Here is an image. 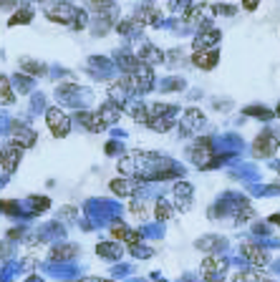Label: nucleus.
Returning <instances> with one entry per match:
<instances>
[{"label":"nucleus","instance_id":"obj_1","mask_svg":"<svg viewBox=\"0 0 280 282\" xmlns=\"http://www.w3.org/2000/svg\"><path fill=\"white\" fill-rule=\"evenodd\" d=\"M122 83L126 86V91H131V94H147V91H152V86H154V71H152L149 63L139 61V66H136L134 71L124 73Z\"/></svg>","mask_w":280,"mask_h":282},{"label":"nucleus","instance_id":"obj_2","mask_svg":"<svg viewBox=\"0 0 280 282\" xmlns=\"http://www.w3.org/2000/svg\"><path fill=\"white\" fill-rule=\"evenodd\" d=\"M48 20L61 23V26H71V28H84V13H78L73 5L68 3H53L46 8Z\"/></svg>","mask_w":280,"mask_h":282},{"label":"nucleus","instance_id":"obj_3","mask_svg":"<svg viewBox=\"0 0 280 282\" xmlns=\"http://www.w3.org/2000/svg\"><path fill=\"white\" fill-rule=\"evenodd\" d=\"M215 15H217V13H215V5H210V3L189 5L185 13H182L185 23H189V26H199V28H210V23H212Z\"/></svg>","mask_w":280,"mask_h":282},{"label":"nucleus","instance_id":"obj_4","mask_svg":"<svg viewBox=\"0 0 280 282\" xmlns=\"http://www.w3.org/2000/svg\"><path fill=\"white\" fill-rule=\"evenodd\" d=\"M46 124L51 128V134L58 136V139L68 136V131H71V119H68V114L61 111L58 106H53V109L46 111Z\"/></svg>","mask_w":280,"mask_h":282},{"label":"nucleus","instance_id":"obj_5","mask_svg":"<svg viewBox=\"0 0 280 282\" xmlns=\"http://www.w3.org/2000/svg\"><path fill=\"white\" fill-rule=\"evenodd\" d=\"M189 157L192 161L197 164V166H202V169H207L212 161H215V151H212V141L210 139H202V141H197L194 144V149L189 151Z\"/></svg>","mask_w":280,"mask_h":282},{"label":"nucleus","instance_id":"obj_6","mask_svg":"<svg viewBox=\"0 0 280 282\" xmlns=\"http://www.w3.org/2000/svg\"><path fill=\"white\" fill-rule=\"evenodd\" d=\"M21 159H23V149H21L18 144H5V146H0V166H3L8 174L18 169Z\"/></svg>","mask_w":280,"mask_h":282},{"label":"nucleus","instance_id":"obj_7","mask_svg":"<svg viewBox=\"0 0 280 282\" xmlns=\"http://www.w3.org/2000/svg\"><path fill=\"white\" fill-rule=\"evenodd\" d=\"M278 146H280L278 136H275V131H270V128H265V131L255 139V154H257V157H273Z\"/></svg>","mask_w":280,"mask_h":282},{"label":"nucleus","instance_id":"obj_8","mask_svg":"<svg viewBox=\"0 0 280 282\" xmlns=\"http://www.w3.org/2000/svg\"><path fill=\"white\" fill-rule=\"evenodd\" d=\"M10 136H13V144H18L21 149H31L33 144L38 141V134L23 124H13L10 126Z\"/></svg>","mask_w":280,"mask_h":282},{"label":"nucleus","instance_id":"obj_9","mask_svg":"<svg viewBox=\"0 0 280 282\" xmlns=\"http://www.w3.org/2000/svg\"><path fill=\"white\" fill-rule=\"evenodd\" d=\"M111 191L119 194V197H134L139 189H142V179H134V177H122V179H111Z\"/></svg>","mask_w":280,"mask_h":282},{"label":"nucleus","instance_id":"obj_10","mask_svg":"<svg viewBox=\"0 0 280 282\" xmlns=\"http://www.w3.org/2000/svg\"><path fill=\"white\" fill-rule=\"evenodd\" d=\"M219 63V51L217 48H207V51H194L192 53V66L202 68V71H212Z\"/></svg>","mask_w":280,"mask_h":282},{"label":"nucleus","instance_id":"obj_11","mask_svg":"<svg viewBox=\"0 0 280 282\" xmlns=\"http://www.w3.org/2000/svg\"><path fill=\"white\" fill-rule=\"evenodd\" d=\"M219 38H222V33L217 28H202V31L197 33V38L192 40V46H194V51H207V48H215L217 46Z\"/></svg>","mask_w":280,"mask_h":282},{"label":"nucleus","instance_id":"obj_12","mask_svg":"<svg viewBox=\"0 0 280 282\" xmlns=\"http://www.w3.org/2000/svg\"><path fill=\"white\" fill-rule=\"evenodd\" d=\"M182 131L185 134H197L202 126H205V116L199 114V109H187L185 114H182Z\"/></svg>","mask_w":280,"mask_h":282},{"label":"nucleus","instance_id":"obj_13","mask_svg":"<svg viewBox=\"0 0 280 282\" xmlns=\"http://www.w3.org/2000/svg\"><path fill=\"white\" fill-rule=\"evenodd\" d=\"M111 237H114V240H122L126 245H139V242H142V234H139L136 229H129L122 222H116V224L111 227Z\"/></svg>","mask_w":280,"mask_h":282},{"label":"nucleus","instance_id":"obj_14","mask_svg":"<svg viewBox=\"0 0 280 282\" xmlns=\"http://www.w3.org/2000/svg\"><path fill=\"white\" fill-rule=\"evenodd\" d=\"M243 257L248 262H252L255 267H268L270 265V254L265 250H260V247H255V245H245L243 247Z\"/></svg>","mask_w":280,"mask_h":282},{"label":"nucleus","instance_id":"obj_15","mask_svg":"<svg viewBox=\"0 0 280 282\" xmlns=\"http://www.w3.org/2000/svg\"><path fill=\"white\" fill-rule=\"evenodd\" d=\"M98 116H101V121L106 126L116 124L119 119H122V109H119V103H114V101H109V103H104V106H98V111H96Z\"/></svg>","mask_w":280,"mask_h":282},{"label":"nucleus","instance_id":"obj_16","mask_svg":"<svg viewBox=\"0 0 280 282\" xmlns=\"http://www.w3.org/2000/svg\"><path fill=\"white\" fill-rule=\"evenodd\" d=\"M76 121H78V124H84L86 128H89V131H93V134L106 128V124L101 121V116H98V114H91V111H78Z\"/></svg>","mask_w":280,"mask_h":282},{"label":"nucleus","instance_id":"obj_17","mask_svg":"<svg viewBox=\"0 0 280 282\" xmlns=\"http://www.w3.org/2000/svg\"><path fill=\"white\" fill-rule=\"evenodd\" d=\"M136 58H139L142 63H149V66H154V63H162V61H164V53H162L156 46H149V43H147V46H142V48H139Z\"/></svg>","mask_w":280,"mask_h":282},{"label":"nucleus","instance_id":"obj_18","mask_svg":"<svg viewBox=\"0 0 280 282\" xmlns=\"http://www.w3.org/2000/svg\"><path fill=\"white\" fill-rule=\"evenodd\" d=\"M174 204H177L179 209H189V204H192V187H189L187 182L174 187Z\"/></svg>","mask_w":280,"mask_h":282},{"label":"nucleus","instance_id":"obj_19","mask_svg":"<svg viewBox=\"0 0 280 282\" xmlns=\"http://www.w3.org/2000/svg\"><path fill=\"white\" fill-rule=\"evenodd\" d=\"M222 270H225V262H222L219 257H207V259L202 262V275H205V277L222 275Z\"/></svg>","mask_w":280,"mask_h":282},{"label":"nucleus","instance_id":"obj_20","mask_svg":"<svg viewBox=\"0 0 280 282\" xmlns=\"http://www.w3.org/2000/svg\"><path fill=\"white\" fill-rule=\"evenodd\" d=\"M96 254L104 257V259H119V257H122V247L114 245V242H101V245L96 247Z\"/></svg>","mask_w":280,"mask_h":282},{"label":"nucleus","instance_id":"obj_21","mask_svg":"<svg viewBox=\"0 0 280 282\" xmlns=\"http://www.w3.org/2000/svg\"><path fill=\"white\" fill-rule=\"evenodd\" d=\"M15 101V94H13V86L5 76H0V106H10Z\"/></svg>","mask_w":280,"mask_h":282},{"label":"nucleus","instance_id":"obj_22","mask_svg":"<svg viewBox=\"0 0 280 282\" xmlns=\"http://www.w3.org/2000/svg\"><path fill=\"white\" fill-rule=\"evenodd\" d=\"M126 106H129V114H131V119H134V121L149 124V111H147V106H144V103H126Z\"/></svg>","mask_w":280,"mask_h":282},{"label":"nucleus","instance_id":"obj_23","mask_svg":"<svg viewBox=\"0 0 280 282\" xmlns=\"http://www.w3.org/2000/svg\"><path fill=\"white\" fill-rule=\"evenodd\" d=\"M76 252L78 247H73V245H61V247L51 250V259H71V257H76Z\"/></svg>","mask_w":280,"mask_h":282},{"label":"nucleus","instance_id":"obj_24","mask_svg":"<svg viewBox=\"0 0 280 282\" xmlns=\"http://www.w3.org/2000/svg\"><path fill=\"white\" fill-rule=\"evenodd\" d=\"M172 214H174L172 204H169V202H164V199H159V202H156V207H154V217H156V220H159V222H167L169 217H172Z\"/></svg>","mask_w":280,"mask_h":282},{"label":"nucleus","instance_id":"obj_25","mask_svg":"<svg viewBox=\"0 0 280 282\" xmlns=\"http://www.w3.org/2000/svg\"><path fill=\"white\" fill-rule=\"evenodd\" d=\"M28 204H31V212L35 214V212H46V209L51 207V199H48V197H31Z\"/></svg>","mask_w":280,"mask_h":282},{"label":"nucleus","instance_id":"obj_26","mask_svg":"<svg viewBox=\"0 0 280 282\" xmlns=\"http://www.w3.org/2000/svg\"><path fill=\"white\" fill-rule=\"evenodd\" d=\"M172 126H174V119H152L149 121V128L152 131H162V134H167Z\"/></svg>","mask_w":280,"mask_h":282},{"label":"nucleus","instance_id":"obj_27","mask_svg":"<svg viewBox=\"0 0 280 282\" xmlns=\"http://www.w3.org/2000/svg\"><path fill=\"white\" fill-rule=\"evenodd\" d=\"M232 282H263V275L255 272V270H250V272H237Z\"/></svg>","mask_w":280,"mask_h":282},{"label":"nucleus","instance_id":"obj_28","mask_svg":"<svg viewBox=\"0 0 280 282\" xmlns=\"http://www.w3.org/2000/svg\"><path fill=\"white\" fill-rule=\"evenodd\" d=\"M129 212H131L136 220H147V204H144V202H131V204H129Z\"/></svg>","mask_w":280,"mask_h":282},{"label":"nucleus","instance_id":"obj_29","mask_svg":"<svg viewBox=\"0 0 280 282\" xmlns=\"http://www.w3.org/2000/svg\"><path fill=\"white\" fill-rule=\"evenodd\" d=\"M21 66H23V71H26V73H31V76H41V73H43V66H41V63H35V61H28V58H23Z\"/></svg>","mask_w":280,"mask_h":282},{"label":"nucleus","instance_id":"obj_30","mask_svg":"<svg viewBox=\"0 0 280 282\" xmlns=\"http://www.w3.org/2000/svg\"><path fill=\"white\" fill-rule=\"evenodd\" d=\"M31 18H33L31 10H21V13H15V15L10 18V26H18V23H28Z\"/></svg>","mask_w":280,"mask_h":282},{"label":"nucleus","instance_id":"obj_31","mask_svg":"<svg viewBox=\"0 0 280 282\" xmlns=\"http://www.w3.org/2000/svg\"><path fill=\"white\" fill-rule=\"evenodd\" d=\"M0 209L5 212V214H18V202H0Z\"/></svg>","mask_w":280,"mask_h":282},{"label":"nucleus","instance_id":"obj_32","mask_svg":"<svg viewBox=\"0 0 280 282\" xmlns=\"http://www.w3.org/2000/svg\"><path fill=\"white\" fill-rule=\"evenodd\" d=\"M235 10H237L235 5H215V13L217 15H235Z\"/></svg>","mask_w":280,"mask_h":282},{"label":"nucleus","instance_id":"obj_33","mask_svg":"<svg viewBox=\"0 0 280 282\" xmlns=\"http://www.w3.org/2000/svg\"><path fill=\"white\" fill-rule=\"evenodd\" d=\"M240 5H243V10L252 13V10H257V8H260V0H240Z\"/></svg>","mask_w":280,"mask_h":282},{"label":"nucleus","instance_id":"obj_34","mask_svg":"<svg viewBox=\"0 0 280 282\" xmlns=\"http://www.w3.org/2000/svg\"><path fill=\"white\" fill-rule=\"evenodd\" d=\"M81 282H111V280H101V277H86V280H81Z\"/></svg>","mask_w":280,"mask_h":282},{"label":"nucleus","instance_id":"obj_35","mask_svg":"<svg viewBox=\"0 0 280 282\" xmlns=\"http://www.w3.org/2000/svg\"><path fill=\"white\" fill-rule=\"evenodd\" d=\"M275 116H278V119H280V103H278V109H275Z\"/></svg>","mask_w":280,"mask_h":282},{"label":"nucleus","instance_id":"obj_36","mask_svg":"<svg viewBox=\"0 0 280 282\" xmlns=\"http://www.w3.org/2000/svg\"><path fill=\"white\" fill-rule=\"evenodd\" d=\"M278 174H280V166H278Z\"/></svg>","mask_w":280,"mask_h":282}]
</instances>
